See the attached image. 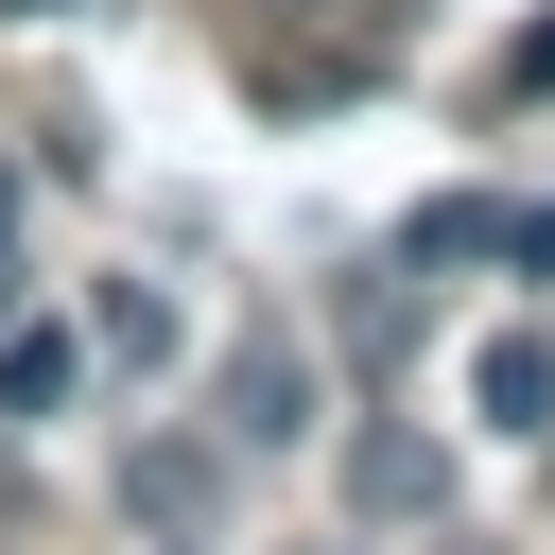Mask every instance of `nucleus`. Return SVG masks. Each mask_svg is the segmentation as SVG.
<instances>
[{
	"mask_svg": "<svg viewBox=\"0 0 555 555\" xmlns=\"http://www.w3.org/2000/svg\"><path fill=\"white\" fill-rule=\"evenodd\" d=\"M468 416L486 434H555V330H486L468 347Z\"/></svg>",
	"mask_w": 555,
	"mask_h": 555,
	"instance_id": "3",
	"label": "nucleus"
},
{
	"mask_svg": "<svg viewBox=\"0 0 555 555\" xmlns=\"http://www.w3.org/2000/svg\"><path fill=\"white\" fill-rule=\"evenodd\" d=\"M503 260H520V278L555 295V208H503Z\"/></svg>",
	"mask_w": 555,
	"mask_h": 555,
	"instance_id": "8",
	"label": "nucleus"
},
{
	"mask_svg": "<svg viewBox=\"0 0 555 555\" xmlns=\"http://www.w3.org/2000/svg\"><path fill=\"white\" fill-rule=\"evenodd\" d=\"M208 486H225V451H191V434H139V468H121L139 520H208Z\"/></svg>",
	"mask_w": 555,
	"mask_h": 555,
	"instance_id": "5",
	"label": "nucleus"
},
{
	"mask_svg": "<svg viewBox=\"0 0 555 555\" xmlns=\"http://www.w3.org/2000/svg\"><path fill=\"white\" fill-rule=\"evenodd\" d=\"M0 17H69V0H0Z\"/></svg>",
	"mask_w": 555,
	"mask_h": 555,
	"instance_id": "11",
	"label": "nucleus"
},
{
	"mask_svg": "<svg viewBox=\"0 0 555 555\" xmlns=\"http://www.w3.org/2000/svg\"><path fill=\"white\" fill-rule=\"evenodd\" d=\"M538 87H555V17H538V35L503 52V104H538Z\"/></svg>",
	"mask_w": 555,
	"mask_h": 555,
	"instance_id": "10",
	"label": "nucleus"
},
{
	"mask_svg": "<svg viewBox=\"0 0 555 555\" xmlns=\"http://www.w3.org/2000/svg\"><path fill=\"white\" fill-rule=\"evenodd\" d=\"M399 260H503V191H434L399 225Z\"/></svg>",
	"mask_w": 555,
	"mask_h": 555,
	"instance_id": "7",
	"label": "nucleus"
},
{
	"mask_svg": "<svg viewBox=\"0 0 555 555\" xmlns=\"http://www.w3.org/2000/svg\"><path fill=\"white\" fill-rule=\"evenodd\" d=\"M347 503H364V520H451V451L382 416V434H347Z\"/></svg>",
	"mask_w": 555,
	"mask_h": 555,
	"instance_id": "2",
	"label": "nucleus"
},
{
	"mask_svg": "<svg viewBox=\"0 0 555 555\" xmlns=\"http://www.w3.org/2000/svg\"><path fill=\"white\" fill-rule=\"evenodd\" d=\"M69 382H87V330L17 312V330H0V416H69Z\"/></svg>",
	"mask_w": 555,
	"mask_h": 555,
	"instance_id": "4",
	"label": "nucleus"
},
{
	"mask_svg": "<svg viewBox=\"0 0 555 555\" xmlns=\"http://www.w3.org/2000/svg\"><path fill=\"white\" fill-rule=\"evenodd\" d=\"M87 347H104V364H173L191 330H173V295H156V278H104V312H87Z\"/></svg>",
	"mask_w": 555,
	"mask_h": 555,
	"instance_id": "6",
	"label": "nucleus"
},
{
	"mask_svg": "<svg viewBox=\"0 0 555 555\" xmlns=\"http://www.w3.org/2000/svg\"><path fill=\"white\" fill-rule=\"evenodd\" d=\"M208 399H225V451H295V434L330 416V382H312L295 330H225V382H208Z\"/></svg>",
	"mask_w": 555,
	"mask_h": 555,
	"instance_id": "1",
	"label": "nucleus"
},
{
	"mask_svg": "<svg viewBox=\"0 0 555 555\" xmlns=\"http://www.w3.org/2000/svg\"><path fill=\"white\" fill-rule=\"evenodd\" d=\"M35 312V260H17V173H0V330Z\"/></svg>",
	"mask_w": 555,
	"mask_h": 555,
	"instance_id": "9",
	"label": "nucleus"
}]
</instances>
